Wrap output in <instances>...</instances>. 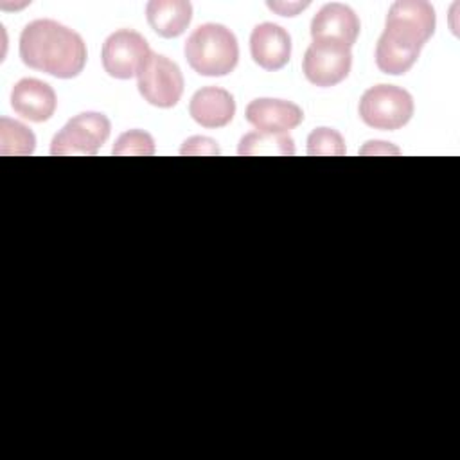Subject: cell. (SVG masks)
<instances>
[{
  "label": "cell",
  "mask_w": 460,
  "mask_h": 460,
  "mask_svg": "<svg viewBox=\"0 0 460 460\" xmlns=\"http://www.w3.org/2000/svg\"><path fill=\"white\" fill-rule=\"evenodd\" d=\"M435 32V9L424 0H397L390 5L376 47V65L390 75L406 74Z\"/></svg>",
  "instance_id": "1"
},
{
  "label": "cell",
  "mask_w": 460,
  "mask_h": 460,
  "mask_svg": "<svg viewBox=\"0 0 460 460\" xmlns=\"http://www.w3.org/2000/svg\"><path fill=\"white\" fill-rule=\"evenodd\" d=\"M20 58L29 68L59 79L79 75L86 65L83 38L54 20H34L20 34Z\"/></svg>",
  "instance_id": "2"
},
{
  "label": "cell",
  "mask_w": 460,
  "mask_h": 460,
  "mask_svg": "<svg viewBox=\"0 0 460 460\" xmlns=\"http://www.w3.org/2000/svg\"><path fill=\"white\" fill-rule=\"evenodd\" d=\"M189 66L205 77L228 75L239 61V45L230 29L221 23L196 27L183 47Z\"/></svg>",
  "instance_id": "3"
},
{
  "label": "cell",
  "mask_w": 460,
  "mask_h": 460,
  "mask_svg": "<svg viewBox=\"0 0 460 460\" xmlns=\"http://www.w3.org/2000/svg\"><path fill=\"white\" fill-rule=\"evenodd\" d=\"M413 97L395 84H376L359 99L361 120L374 128L394 131L410 122L413 115Z\"/></svg>",
  "instance_id": "4"
},
{
  "label": "cell",
  "mask_w": 460,
  "mask_h": 460,
  "mask_svg": "<svg viewBox=\"0 0 460 460\" xmlns=\"http://www.w3.org/2000/svg\"><path fill=\"white\" fill-rule=\"evenodd\" d=\"M111 131L110 119L99 111H84L72 117L52 138V156H93L108 140Z\"/></svg>",
  "instance_id": "5"
},
{
  "label": "cell",
  "mask_w": 460,
  "mask_h": 460,
  "mask_svg": "<svg viewBox=\"0 0 460 460\" xmlns=\"http://www.w3.org/2000/svg\"><path fill=\"white\" fill-rule=\"evenodd\" d=\"M137 86L144 101L156 108H172L183 93V74L180 66L162 54L151 52L137 74Z\"/></svg>",
  "instance_id": "6"
},
{
  "label": "cell",
  "mask_w": 460,
  "mask_h": 460,
  "mask_svg": "<svg viewBox=\"0 0 460 460\" xmlns=\"http://www.w3.org/2000/svg\"><path fill=\"white\" fill-rule=\"evenodd\" d=\"M149 56L151 49L147 40L131 29L111 32L101 52L104 72L115 79H131L137 75Z\"/></svg>",
  "instance_id": "7"
},
{
  "label": "cell",
  "mask_w": 460,
  "mask_h": 460,
  "mask_svg": "<svg viewBox=\"0 0 460 460\" xmlns=\"http://www.w3.org/2000/svg\"><path fill=\"white\" fill-rule=\"evenodd\" d=\"M352 66L350 49L331 41H313L305 54L302 70L309 83L327 88L341 83Z\"/></svg>",
  "instance_id": "8"
},
{
  "label": "cell",
  "mask_w": 460,
  "mask_h": 460,
  "mask_svg": "<svg viewBox=\"0 0 460 460\" xmlns=\"http://www.w3.org/2000/svg\"><path fill=\"white\" fill-rule=\"evenodd\" d=\"M359 18L345 4L331 2L325 4L311 20L313 41H331L340 43L349 49L356 43L359 36Z\"/></svg>",
  "instance_id": "9"
},
{
  "label": "cell",
  "mask_w": 460,
  "mask_h": 460,
  "mask_svg": "<svg viewBox=\"0 0 460 460\" xmlns=\"http://www.w3.org/2000/svg\"><path fill=\"white\" fill-rule=\"evenodd\" d=\"M58 106L54 88L40 79H20L11 90V108L31 122L49 120Z\"/></svg>",
  "instance_id": "10"
},
{
  "label": "cell",
  "mask_w": 460,
  "mask_h": 460,
  "mask_svg": "<svg viewBox=\"0 0 460 460\" xmlns=\"http://www.w3.org/2000/svg\"><path fill=\"white\" fill-rule=\"evenodd\" d=\"M246 120L264 133H288L304 120V111L298 104L282 99H253L244 111Z\"/></svg>",
  "instance_id": "11"
},
{
  "label": "cell",
  "mask_w": 460,
  "mask_h": 460,
  "mask_svg": "<svg viewBox=\"0 0 460 460\" xmlns=\"http://www.w3.org/2000/svg\"><path fill=\"white\" fill-rule=\"evenodd\" d=\"M250 52L261 68L280 70L291 58V38L277 23H259L250 36Z\"/></svg>",
  "instance_id": "12"
},
{
  "label": "cell",
  "mask_w": 460,
  "mask_h": 460,
  "mask_svg": "<svg viewBox=\"0 0 460 460\" xmlns=\"http://www.w3.org/2000/svg\"><path fill=\"white\" fill-rule=\"evenodd\" d=\"M189 113L203 128H223L235 115V101L225 88L205 86L192 95Z\"/></svg>",
  "instance_id": "13"
},
{
  "label": "cell",
  "mask_w": 460,
  "mask_h": 460,
  "mask_svg": "<svg viewBox=\"0 0 460 460\" xmlns=\"http://www.w3.org/2000/svg\"><path fill=\"white\" fill-rule=\"evenodd\" d=\"M149 27L162 38H178L192 20V5L187 0H151L146 5Z\"/></svg>",
  "instance_id": "14"
},
{
  "label": "cell",
  "mask_w": 460,
  "mask_h": 460,
  "mask_svg": "<svg viewBox=\"0 0 460 460\" xmlns=\"http://www.w3.org/2000/svg\"><path fill=\"white\" fill-rule=\"evenodd\" d=\"M237 155L241 156H293L295 155V142L288 133H264V131H252L239 140Z\"/></svg>",
  "instance_id": "15"
},
{
  "label": "cell",
  "mask_w": 460,
  "mask_h": 460,
  "mask_svg": "<svg viewBox=\"0 0 460 460\" xmlns=\"http://www.w3.org/2000/svg\"><path fill=\"white\" fill-rule=\"evenodd\" d=\"M36 146L34 133L22 122L7 117L0 119V153L2 155H32Z\"/></svg>",
  "instance_id": "16"
},
{
  "label": "cell",
  "mask_w": 460,
  "mask_h": 460,
  "mask_svg": "<svg viewBox=\"0 0 460 460\" xmlns=\"http://www.w3.org/2000/svg\"><path fill=\"white\" fill-rule=\"evenodd\" d=\"M345 153V140L332 128H316L307 137L309 156H343Z\"/></svg>",
  "instance_id": "17"
},
{
  "label": "cell",
  "mask_w": 460,
  "mask_h": 460,
  "mask_svg": "<svg viewBox=\"0 0 460 460\" xmlns=\"http://www.w3.org/2000/svg\"><path fill=\"white\" fill-rule=\"evenodd\" d=\"M115 156H151L155 155V140L144 129L124 131L111 149Z\"/></svg>",
  "instance_id": "18"
},
{
  "label": "cell",
  "mask_w": 460,
  "mask_h": 460,
  "mask_svg": "<svg viewBox=\"0 0 460 460\" xmlns=\"http://www.w3.org/2000/svg\"><path fill=\"white\" fill-rule=\"evenodd\" d=\"M180 155H190V156H198V155H207V156H214L219 155V147L217 142L214 138L208 137H190L183 142Z\"/></svg>",
  "instance_id": "19"
},
{
  "label": "cell",
  "mask_w": 460,
  "mask_h": 460,
  "mask_svg": "<svg viewBox=\"0 0 460 460\" xmlns=\"http://www.w3.org/2000/svg\"><path fill=\"white\" fill-rule=\"evenodd\" d=\"M309 5V2H268V7L280 16H296L298 11H304Z\"/></svg>",
  "instance_id": "20"
},
{
  "label": "cell",
  "mask_w": 460,
  "mask_h": 460,
  "mask_svg": "<svg viewBox=\"0 0 460 460\" xmlns=\"http://www.w3.org/2000/svg\"><path fill=\"white\" fill-rule=\"evenodd\" d=\"M361 155H399V149L390 146V142H381V140H372L367 142L363 149H359Z\"/></svg>",
  "instance_id": "21"
}]
</instances>
